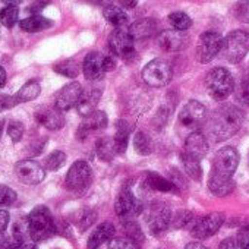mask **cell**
I'll return each mask as SVG.
<instances>
[{"mask_svg":"<svg viewBox=\"0 0 249 249\" xmlns=\"http://www.w3.org/2000/svg\"><path fill=\"white\" fill-rule=\"evenodd\" d=\"M17 249H38L34 243H31V242H25V243H22L21 246H18Z\"/></svg>","mask_w":249,"mask_h":249,"instance_id":"cell-53","label":"cell"},{"mask_svg":"<svg viewBox=\"0 0 249 249\" xmlns=\"http://www.w3.org/2000/svg\"><path fill=\"white\" fill-rule=\"evenodd\" d=\"M17 100L15 95H6V94H0V111H5L12 108L14 106H17Z\"/></svg>","mask_w":249,"mask_h":249,"instance_id":"cell-46","label":"cell"},{"mask_svg":"<svg viewBox=\"0 0 249 249\" xmlns=\"http://www.w3.org/2000/svg\"><path fill=\"white\" fill-rule=\"evenodd\" d=\"M28 236L33 242H43L56 233V220L44 205L36 207L27 217Z\"/></svg>","mask_w":249,"mask_h":249,"instance_id":"cell-2","label":"cell"},{"mask_svg":"<svg viewBox=\"0 0 249 249\" xmlns=\"http://www.w3.org/2000/svg\"><path fill=\"white\" fill-rule=\"evenodd\" d=\"M134 148L141 156H150L153 153V141L144 132H137L134 137Z\"/></svg>","mask_w":249,"mask_h":249,"instance_id":"cell-33","label":"cell"},{"mask_svg":"<svg viewBox=\"0 0 249 249\" xmlns=\"http://www.w3.org/2000/svg\"><path fill=\"white\" fill-rule=\"evenodd\" d=\"M234 15L240 22L249 24V0L248 2H239L234 6Z\"/></svg>","mask_w":249,"mask_h":249,"instance_id":"cell-45","label":"cell"},{"mask_svg":"<svg viewBox=\"0 0 249 249\" xmlns=\"http://www.w3.org/2000/svg\"><path fill=\"white\" fill-rule=\"evenodd\" d=\"M234 186L236 185H234L233 179H223V178H217V176L210 175L208 188L217 196H226V195L231 194L234 191Z\"/></svg>","mask_w":249,"mask_h":249,"instance_id":"cell-28","label":"cell"},{"mask_svg":"<svg viewBox=\"0 0 249 249\" xmlns=\"http://www.w3.org/2000/svg\"><path fill=\"white\" fill-rule=\"evenodd\" d=\"M95 218H97V213L95 211H92V210H81V211H78L75 214L73 221L78 226V229L81 231H84V230H87L88 227H91L94 224Z\"/></svg>","mask_w":249,"mask_h":249,"instance_id":"cell-36","label":"cell"},{"mask_svg":"<svg viewBox=\"0 0 249 249\" xmlns=\"http://www.w3.org/2000/svg\"><path fill=\"white\" fill-rule=\"evenodd\" d=\"M144 82L154 88L166 87L172 79V66L163 59H154L145 65L141 73Z\"/></svg>","mask_w":249,"mask_h":249,"instance_id":"cell-7","label":"cell"},{"mask_svg":"<svg viewBox=\"0 0 249 249\" xmlns=\"http://www.w3.org/2000/svg\"><path fill=\"white\" fill-rule=\"evenodd\" d=\"M207 116H208L207 107L196 100H191L180 110L179 122L186 128H198L207 120Z\"/></svg>","mask_w":249,"mask_h":249,"instance_id":"cell-13","label":"cell"},{"mask_svg":"<svg viewBox=\"0 0 249 249\" xmlns=\"http://www.w3.org/2000/svg\"><path fill=\"white\" fill-rule=\"evenodd\" d=\"M248 167H249V156H248Z\"/></svg>","mask_w":249,"mask_h":249,"instance_id":"cell-57","label":"cell"},{"mask_svg":"<svg viewBox=\"0 0 249 249\" xmlns=\"http://www.w3.org/2000/svg\"><path fill=\"white\" fill-rule=\"evenodd\" d=\"M108 123V119H107V114L101 110H97L94 111L92 114L87 116L82 123L79 124V128L76 131V138L78 140H85L89 134H94V132H98L101 129H104Z\"/></svg>","mask_w":249,"mask_h":249,"instance_id":"cell-17","label":"cell"},{"mask_svg":"<svg viewBox=\"0 0 249 249\" xmlns=\"http://www.w3.org/2000/svg\"><path fill=\"white\" fill-rule=\"evenodd\" d=\"M134 41L135 40L131 37V34L128 31L117 28L108 37V49H110L111 54H114L116 57H119L124 62H129L137 54Z\"/></svg>","mask_w":249,"mask_h":249,"instance_id":"cell-9","label":"cell"},{"mask_svg":"<svg viewBox=\"0 0 249 249\" xmlns=\"http://www.w3.org/2000/svg\"><path fill=\"white\" fill-rule=\"evenodd\" d=\"M52 25H53V22L49 18H44L41 15H33L19 22L21 30L27 31V33H40V31L50 28Z\"/></svg>","mask_w":249,"mask_h":249,"instance_id":"cell-26","label":"cell"},{"mask_svg":"<svg viewBox=\"0 0 249 249\" xmlns=\"http://www.w3.org/2000/svg\"><path fill=\"white\" fill-rule=\"evenodd\" d=\"M47 5H49V2H36V3H31L30 8H28V12L37 15V14H38L40 11H43Z\"/></svg>","mask_w":249,"mask_h":249,"instance_id":"cell-50","label":"cell"},{"mask_svg":"<svg viewBox=\"0 0 249 249\" xmlns=\"http://www.w3.org/2000/svg\"><path fill=\"white\" fill-rule=\"evenodd\" d=\"M18 17H19L18 3H8L6 8L0 11V24L8 28H12L18 22Z\"/></svg>","mask_w":249,"mask_h":249,"instance_id":"cell-32","label":"cell"},{"mask_svg":"<svg viewBox=\"0 0 249 249\" xmlns=\"http://www.w3.org/2000/svg\"><path fill=\"white\" fill-rule=\"evenodd\" d=\"M114 211L122 220L129 221L144 211V204L129 189H123L114 201Z\"/></svg>","mask_w":249,"mask_h":249,"instance_id":"cell-11","label":"cell"},{"mask_svg":"<svg viewBox=\"0 0 249 249\" xmlns=\"http://www.w3.org/2000/svg\"><path fill=\"white\" fill-rule=\"evenodd\" d=\"M11 215L6 210H0V231H5L9 226Z\"/></svg>","mask_w":249,"mask_h":249,"instance_id":"cell-49","label":"cell"},{"mask_svg":"<svg viewBox=\"0 0 249 249\" xmlns=\"http://www.w3.org/2000/svg\"><path fill=\"white\" fill-rule=\"evenodd\" d=\"M183 153L201 160L207 156L208 153V142L205 140V137L201 132H192L188 135V138L185 140V147H183Z\"/></svg>","mask_w":249,"mask_h":249,"instance_id":"cell-21","label":"cell"},{"mask_svg":"<svg viewBox=\"0 0 249 249\" xmlns=\"http://www.w3.org/2000/svg\"><path fill=\"white\" fill-rule=\"evenodd\" d=\"M123 229H124V233H126V237L132 239L135 243H141L144 242V233L140 227L138 223H135L134 220H129V221H124L123 223Z\"/></svg>","mask_w":249,"mask_h":249,"instance_id":"cell-39","label":"cell"},{"mask_svg":"<svg viewBox=\"0 0 249 249\" xmlns=\"http://www.w3.org/2000/svg\"><path fill=\"white\" fill-rule=\"evenodd\" d=\"M53 69L66 78H76L79 73V65L75 60H65L62 63H57L56 66H53Z\"/></svg>","mask_w":249,"mask_h":249,"instance_id":"cell-38","label":"cell"},{"mask_svg":"<svg viewBox=\"0 0 249 249\" xmlns=\"http://www.w3.org/2000/svg\"><path fill=\"white\" fill-rule=\"evenodd\" d=\"M41 92V87L37 81H30L27 82L15 95V100L17 103H28V101H33L36 100Z\"/></svg>","mask_w":249,"mask_h":249,"instance_id":"cell-31","label":"cell"},{"mask_svg":"<svg viewBox=\"0 0 249 249\" xmlns=\"http://www.w3.org/2000/svg\"><path fill=\"white\" fill-rule=\"evenodd\" d=\"M169 24L173 27V30L176 31H186L192 27V19L185 14V12H173L169 15Z\"/></svg>","mask_w":249,"mask_h":249,"instance_id":"cell-34","label":"cell"},{"mask_svg":"<svg viewBox=\"0 0 249 249\" xmlns=\"http://www.w3.org/2000/svg\"><path fill=\"white\" fill-rule=\"evenodd\" d=\"M157 30H159V25L154 19L144 18V19H138L137 22H134L129 27L128 33L131 34L134 40H145V38L153 37Z\"/></svg>","mask_w":249,"mask_h":249,"instance_id":"cell-22","label":"cell"},{"mask_svg":"<svg viewBox=\"0 0 249 249\" xmlns=\"http://www.w3.org/2000/svg\"><path fill=\"white\" fill-rule=\"evenodd\" d=\"M113 234H114V226L108 221L106 223H101L89 236L88 239V243H87V248L88 249H98L103 243L106 242H110L113 239Z\"/></svg>","mask_w":249,"mask_h":249,"instance_id":"cell-23","label":"cell"},{"mask_svg":"<svg viewBox=\"0 0 249 249\" xmlns=\"http://www.w3.org/2000/svg\"><path fill=\"white\" fill-rule=\"evenodd\" d=\"M194 218V214L191 211H178L175 217H172V226L175 229H182V227H186Z\"/></svg>","mask_w":249,"mask_h":249,"instance_id":"cell-42","label":"cell"},{"mask_svg":"<svg viewBox=\"0 0 249 249\" xmlns=\"http://www.w3.org/2000/svg\"><path fill=\"white\" fill-rule=\"evenodd\" d=\"M36 120L49 131H59L65 126V116L56 107H43L36 113Z\"/></svg>","mask_w":249,"mask_h":249,"instance_id":"cell-18","label":"cell"},{"mask_svg":"<svg viewBox=\"0 0 249 249\" xmlns=\"http://www.w3.org/2000/svg\"><path fill=\"white\" fill-rule=\"evenodd\" d=\"M185 249H208L207 246H204L202 243H199V242H192V243H189V245H186L185 246Z\"/></svg>","mask_w":249,"mask_h":249,"instance_id":"cell-51","label":"cell"},{"mask_svg":"<svg viewBox=\"0 0 249 249\" xmlns=\"http://www.w3.org/2000/svg\"><path fill=\"white\" fill-rule=\"evenodd\" d=\"M218 249H242V245L239 243L237 237H227L220 243Z\"/></svg>","mask_w":249,"mask_h":249,"instance_id":"cell-48","label":"cell"},{"mask_svg":"<svg viewBox=\"0 0 249 249\" xmlns=\"http://www.w3.org/2000/svg\"><path fill=\"white\" fill-rule=\"evenodd\" d=\"M82 91H84V89H82L81 84L76 82V81H73V82L65 85V87L59 91V94H57V97H56L54 107H56L57 110H60L62 113L71 110L72 107H76V104H78V101H79V97H81V94H82Z\"/></svg>","mask_w":249,"mask_h":249,"instance_id":"cell-16","label":"cell"},{"mask_svg":"<svg viewBox=\"0 0 249 249\" xmlns=\"http://www.w3.org/2000/svg\"><path fill=\"white\" fill-rule=\"evenodd\" d=\"M15 175L25 185H38L46 178V169L36 160H22L15 164Z\"/></svg>","mask_w":249,"mask_h":249,"instance_id":"cell-14","label":"cell"},{"mask_svg":"<svg viewBox=\"0 0 249 249\" xmlns=\"http://www.w3.org/2000/svg\"><path fill=\"white\" fill-rule=\"evenodd\" d=\"M223 47V37L215 31H205L199 36L196 44V59L201 63L211 62Z\"/></svg>","mask_w":249,"mask_h":249,"instance_id":"cell-12","label":"cell"},{"mask_svg":"<svg viewBox=\"0 0 249 249\" xmlns=\"http://www.w3.org/2000/svg\"><path fill=\"white\" fill-rule=\"evenodd\" d=\"M22 243H25V242L18 240L14 234L6 236L3 231H0V249H17Z\"/></svg>","mask_w":249,"mask_h":249,"instance_id":"cell-44","label":"cell"},{"mask_svg":"<svg viewBox=\"0 0 249 249\" xmlns=\"http://www.w3.org/2000/svg\"><path fill=\"white\" fill-rule=\"evenodd\" d=\"M108 249H140V245L126 236H122V237H113L108 242Z\"/></svg>","mask_w":249,"mask_h":249,"instance_id":"cell-40","label":"cell"},{"mask_svg":"<svg viewBox=\"0 0 249 249\" xmlns=\"http://www.w3.org/2000/svg\"><path fill=\"white\" fill-rule=\"evenodd\" d=\"M180 161H182V167H183L185 173L191 179H194L196 182H199L202 179V167H201V161L198 159L182 151L180 153Z\"/></svg>","mask_w":249,"mask_h":249,"instance_id":"cell-27","label":"cell"},{"mask_svg":"<svg viewBox=\"0 0 249 249\" xmlns=\"http://www.w3.org/2000/svg\"><path fill=\"white\" fill-rule=\"evenodd\" d=\"M224 214L220 211H214L202 218H199L194 226H192V236L196 239H208L213 234H215L218 231V229L221 227V224L224 223Z\"/></svg>","mask_w":249,"mask_h":249,"instance_id":"cell-15","label":"cell"},{"mask_svg":"<svg viewBox=\"0 0 249 249\" xmlns=\"http://www.w3.org/2000/svg\"><path fill=\"white\" fill-rule=\"evenodd\" d=\"M237 240L243 248L249 245V220L240 227V230L237 233Z\"/></svg>","mask_w":249,"mask_h":249,"instance_id":"cell-47","label":"cell"},{"mask_svg":"<svg viewBox=\"0 0 249 249\" xmlns=\"http://www.w3.org/2000/svg\"><path fill=\"white\" fill-rule=\"evenodd\" d=\"M205 85L208 94L214 100H226L234 89V79L231 73L224 68H214L205 76Z\"/></svg>","mask_w":249,"mask_h":249,"instance_id":"cell-3","label":"cell"},{"mask_svg":"<svg viewBox=\"0 0 249 249\" xmlns=\"http://www.w3.org/2000/svg\"><path fill=\"white\" fill-rule=\"evenodd\" d=\"M239 153L233 147L220 148L213 160L211 175L223 179H231L239 166Z\"/></svg>","mask_w":249,"mask_h":249,"instance_id":"cell-5","label":"cell"},{"mask_svg":"<svg viewBox=\"0 0 249 249\" xmlns=\"http://www.w3.org/2000/svg\"><path fill=\"white\" fill-rule=\"evenodd\" d=\"M65 163H66V154L63 151H53L52 154H49L46 157V160H44V169H47L50 172H56Z\"/></svg>","mask_w":249,"mask_h":249,"instance_id":"cell-37","label":"cell"},{"mask_svg":"<svg viewBox=\"0 0 249 249\" xmlns=\"http://www.w3.org/2000/svg\"><path fill=\"white\" fill-rule=\"evenodd\" d=\"M103 15L106 18V21L108 24H111L113 27H122L128 22V15L124 12L122 8L119 6H114V5H107L104 9H103Z\"/></svg>","mask_w":249,"mask_h":249,"instance_id":"cell-29","label":"cell"},{"mask_svg":"<svg viewBox=\"0 0 249 249\" xmlns=\"http://www.w3.org/2000/svg\"><path fill=\"white\" fill-rule=\"evenodd\" d=\"M101 94L103 91L100 88H95V87H88L82 91L81 97H79V101L76 104V110L81 116L87 117L89 114H92L94 111H97V104L101 98Z\"/></svg>","mask_w":249,"mask_h":249,"instance_id":"cell-19","label":"cell"},{"mask_svg":"<svg viewBox=\"0 0 249 249\" xmlns=\"http://www.w3.org/2000/svg\"><path fill=\"white\" fill-rule=\"evenodd\" d=\"M234 98L240 106L249 107V73L245 75L239 81V84L234 89Z\"/></svg>","mask_w":249,"mask_h":249,"instance_id":"cell-35","label":"cell"},{"mask_svg":"<svg viewBox=\"0 0 249 249\" xmlns=\"http://www.w3.org/2000/svg\"><path fill=\"white\" fill-rule=\"evenodd\" d=\"M159 46L164 52H179L185 47L186 44V37L183 33L176 31V30H169V31H161L157 37Z\"/></svg>","mask_w":249,"mask_h":249,"instance_id":"cell-20","label":"cell"},{"mask_svg":"<svg viewBox=\"0 0 249 249\" xmlns=\"http://www.w3.org/2000/svg\"><path fill=\"white\" fill-rule=\"evenodd\" d=\"M3 126H5V120H0V137H2V131H3Z\"/></svg>","mask_w":249,"mask_h":249,"instance_id":"cell-55","label":"cell"},{"mask_svg":"<svg viewBox=\"0 0 249 249\" xmlns=\"http://www.w3.org/2000/svg\"><path fill=\"white\" fill-rule=\"evenodd\" d=\"M245 120V113L234 104L220 106L208 122V132L215 142L231 138L239 132Z\"/></svg>","mask_w":249,"mask_h":249,"instance_id":"cell-1","label":"cell"},{"mask_svg":"<svg viewBox=\"0 0 249 249\" xmlns=\"http://www.w3.org/2000/svg\"><path fill=\"white\" fill-rule=\"evenodd\" d=\"M95 153L98 156L100 160L103 161H111L113 157L117 154V150H116V144H114V140L111 138H100L95 144Z\"/></svg>","mask_w":249,"mask_h":249,"instance_id":"cell-30","label":"cell"},{"mask_svg":"<svg viewBox=\"0 0 249 249\" xmlns=\"http://www.w3.org/2000/svg\"><path fill=\"white\" fill-rule=\"evenodd\" d=\"M15 201H17V192L6 185H0V205H11Z\"/></svg>","mask_w":249,"mask_h":249,"instance_id":"cell-43","label":"cell"},{"mask_svg":"<svg viewBox=\"0 0 249 249\" xmlns=\"http://www.w3.org/2000/svg\"><path fill=\"white\" fill-rule=\"evenodd\" d=\"M24 132H25V126L19 120H12L8 124V135L11 137L12 142H19L24 137Z\"/></svg>","mask_w":249,"mask_h":249,"instance_id":"cell-41","label":"cell"},{"mask_svg":"<svg viewBox=\"0 0 249 249\" xmlns=\"http://www.w3.org/2000/svg\"><path fill=\"white\" fill-rule=\"evenodd\" d=\"M145 185L150 189H154L159 192H178V186L173 182L167 180L166 178L160 176L156 172H148L145 175Z\"/></svg>","mask_w":249,"mask_h":249,"instance_id":"cell-25","label":"cell"},{"mask_svg":"<svg viewBox=\"0 0 249 249\" xmlns=\"http://www.w3.org/2000/svg\"><path fill=\"white\" fill-rule=\"evenodd\" d=\"M5 84H6V71L0 66V88H2Z\"/></svg>","mask_w":249,"mask_h":249,"instance_id":"cell-52","label":"cell"},{"mask_svg":"<svg viewBox=\"0 0 249 249\" xmlns=\"http://www.w3.org/2000/svg\"><path fill=\"white\" fill-rule=\"evenodd\" d=\"M132 126L126 122V120H119L116 123V135H114V144H116V150L117 154H123L128 148L129 144V135H131Z\"/></svg>","mask_w":249,"mask_h":249,"instance_id":"cell-24","label":"cell"},{"mask_svg":"<svg viewBox=\"0 0 249 249\" xmlns=\"http://www.w3.org/2000/svg\"><path fill=\"white\" fill-rule=\"evenodd\" d=\"M119 5L120 6H126V8H135L137 6V2H135V0H132V2H119Z\"/></svg>","mask_w":249,"mask_h":249,"instance_id":"cell-54","label":"cell"},{"mask_svg":"<svg viewBox=\"0 0 249 249\" xmlns=\"http://www.w3.org/2000/svg\"><path fill=\"white\" fill-rule=\"evenodd\" d=\"M223 56L230 63H239L249 52V34L243 30L231 31L224 40L221 47Z\"/></svg>","mask_w":249,"mask_h":249,"instance_id":"cell-4","label":"cell"},{"mask_svg":"<svg viewBox=\"0 0 249 249\" xmlns=\"http://www.w3.org/2000/svg\"><path fill=\"white\" fill-rule=\"evenodd\" d=\"M145 221L153 234L164 233L172 224V213L169 205L164 202H153L145 213Z\"/></svg>","mask_w":249,"mask_h":249,"instance_id":"cell-10","label":"cell"},{"mask_svg":"<svg viewBox=\"0 0 249 249\" xmlns=\"http://www.w3.org/2000/svg\"><path fill=\"white\" fill-rule=\"evenodd\" d=\"M114 66L116 62L111 56H106L98 52H91L84 59L82 71L88 81H98L106 75V72L113 71Z\"/></svg>","mask_w":249,"mask_h":249,"instance_id":"cell-6","label":"cell"},{"mask_svg":"<svg viewBox=\"0 0 249 249\" xmlns=\"http://www.w3.org/2000/svg\"><path fill=\"white\" fill-rule=\"evenodd\" d=\"M243 249H249V245H248V246H245V248H243Z\"/></svg>","mask_w":249,"mask_h":249,"instance_id":"cell-56","label":"cell"},{"mask_svg":"<svg viewBox=\"0 0 249 249\" xmlns=\"http://www.w3.org/2000/svg\"><path fill=\"white\" fill-rule=\"evenodd\" d=\"M91 180H92V170L89 164L84 160H78L71 166L66 175L65 183L71 192L81 194L88 189V186L91 185Z\"/></svg>","mask_w":249,"mask_h":249,"instance_id":"cell-8","label":"cell"}]
</instances>
